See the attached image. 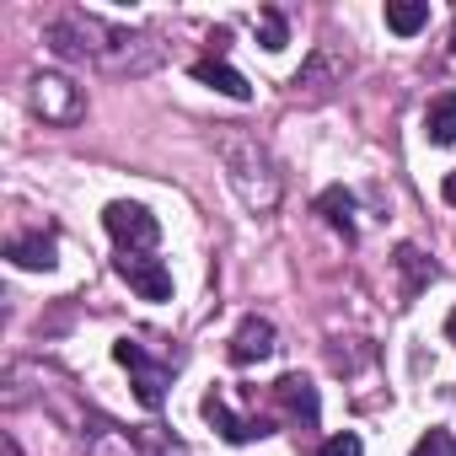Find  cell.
Returning a JSON list of instances; mask_svg holds the SVG:
<instances>
[{"instance_id":"cell-16","label":"cell","mask_w":456,"mask_h":456,"mask_svg":"<svg viewBox=\"0 0 456 456\" xmlns=\"http://www.w3.org/2000/svg\"><path fill=\"white\" fill-rule=\"evenodd\" d=\"M360 451H365V445H360V435H349V429H344V435H328V440L317 445V456H360Z\"/></svg>"},{"instance_id":"cell-10","label":"cell","mask_w":456,"mask_h":456,"mask_svg":"<svg viewBox=\"0 0 456 456\" xmlns=\"http://www.w3.org/2000/svg\"><path fill=\"white\" fill-rule=\"evenodd\" d=\"M424 134L429 145H456V92H440L424 113Z\"/></svg>"},{"instance_id":"cell-5","label":"cell","mask_w":456,"mask_h":456,"mask_svg":"<svg viewBox=\"0 0 456 456\" xmlns=\"http://www.w3.org/2000/svg\"><path fill=\"white\" fill-rule=\"evenodd\" d=\"M204 419L215 424V435H220V440H232V445H248V440H264V435H269V424H264V419H242V413H232L220 392H209V397H204Z\"/></svg>"},{"instance_id":"cell-14","label":"cell","mask_w":456,"mask_h":456,"mask_svg":"<svg viewBox=\"0 0 456 456\" xmlns=\"http://www.w3.org/2000/svg\"><path fill=\"white\" fill-rule=\"evenodd\" d=\"M258 44H264L269 54H280V49L290 44V28H285L280 12H258Z\"/></svg>"},{"instance_id":"cell-2","label":"cell","mask_w":456,"mask_h":456,"mask_svg":"<svg viewBox=\"0 0 456 456\" xmlns=\"http://www.w3.org/2000/svg\"><path fill=\"white\" fill-rule=\"evenodd\" d=\"M118 280L140 296V301H172V269L151 253H118Z\"/></svg>"},{"instance_id":"cell-4","label":"cell","mask_w":456,"mask_h":456,"mask_svg":"<svg viewBox=\"0 0 456 456\" xmlns=\"http://www.w3.org/2000/svg\"><path fill=\"white\" fill-rule=\"evenodd\" d=\"M33 108L54 124H76L81 118V92L65 81V76H38L33 81Z\"/></svg>"},{"instance_id":"cell-3","label":"cell","mask_w":456,"mask_h":456,"mask_svg":"<svg viewBox=\"0 0 456 456\" xmlns=\"http://www.w3.org/2000/svg\"><path fill=\"white\" fill-rule=\"evenodd\" d=\"M113 360L134 376V397H140V408H161V397H167V370H161L156 360H145V349L129 344V338L113 344Z\"/></svg>"},{"instance_id":"cell-6","label":"cell","mask_w":456,"mask_h":456,"mask_svg":"<svg viewBox=\"0 0 456 456\" xmlns=\"http://www.w3.org/2000/svg\"><path fill=\"white\" fill-rule=\"evenodd\" d=\"M274 403L296 419V424H306V429H317V413H322V403H317V387L301 376V370H290V376H280L274 381Z\"/></svg>"},{"instance_id":"cell-9","label":"cell","mask_w":456,"mask_h":456,"mask_svg":"<svg viewBox=\"0 0 456 456\" xmlns=\"http://www.w3.org/2000/svg\"><path fill=\"white\" fill-rule=\"evenodd\" d=\"M6 258H12L17 269H54V264H60V242H54L49 232H33V237H17V242L6 248Z\"/></svg>"},{"instance_id":"cell-8","label":"cell","mask_w":456,"mask_h":456,"mask_svg":"<svg viewBox=\"0 0 456 456\" xmlns=\"http://www.w3.org/2000/svg\"><path fill=\"white\" fill-rule=\"evenodd\" d=\"M193 81H199V86H209V92H220V97H232V102H248V97H253L248 76H242V70H232L225 60H199V65H193Z\"/></svg>"},{"instance_id":"cell-18","label":"cell","mask_w":456,"mask_h":456,"mask_svg":"<svg viewBox=\"0 0 456 456\" xmlns=\"http://www.w3.org/2000/svg\"><path fill=\"white\" fill-rule=\"evenodd\" d=\"M445 338H451V344H456V312H451V317H445Z\"/></svg>"},{"instance_id":"cell-7","label":"cell","mask_w":456,"mask_h":456,"mask_svg":"<svg viewBox=\"0 0 456 456\" xmlns=\"http://www.w3.org/2000/svg\"><path fill=\"white\" fill-rule=\"evenodd\" d=\"M269 354H274V322L269 317H242L237 333H232V360L253 365V360H269Z\"/></svg>"},{"instance_id":"cell-11","label":"cell","mask_w":456,"mask_h":456,"mask_svg":"<svg viewBox=\"0 0 456 456\" xmlns=\"http://www.w3.org/2000/svg\"><path fill=\"white\" fill-rule=\"evenodd\" d=\"M387 28L413 38L419 28H429V0H387Z\"/></svg>"},{"instance_id":"cell-12","label":"cell","mask_w":456,"mask_h":456,"mask_svg":"<svg viewBox=\"0 0 456 456\" xmlns=\"http://www.w3.org/2000/svg\"><path fill=\"white\" fill-rule=\"evenodd\" d=\"M397 269L408 274V285H403V301H413L429 280H435V269H429V258L419 253V248H397Z\"/></svg>"},{"instance_id":"cell-19","label":"cell","mask_w":456,"mask_h":456,"mask_svg":"<svg viewBox=\"0 0 456 456\" xmlns=\"http://www.w3.org/2000/svg\"><path fill=\"white\" fill-rule=\"evenodd\" d=\"M451 54H456V22H451Z\"/></svg>"},{"instance_id":"cell-1","label":"cell","mask_w":456,"mask_h":456,"mask_svg":"<svg viewBox=\"0 0 456 456\" xmlns=\"http://www.w3.org/2000/svg\"><path fill=\"white\" fill-rule=\"evenodd\" d=\"M102 225H108V237L124 248V253H151L161 242V220L145 209V204H129V199H113L102 209Z\"/></svg>"},{"instance_id":"cell-13","label":"cell","mask_w":456,"mask_h":456,"mask_svg":"<svg viewBox=\"0 0 456 456\" xmlns=\"http://www.w3.org/2000/svg\"><path fill=\"white\" fill-rule=\"evenodd\" d=\"M317 209L328 215V225H333V232H344V237H354V199H349L344 188H328V193L317 199Z\"/></svg>"},{"instance_id":"cell-15","label":"cell","mask_w":456,"mask_h":456,"mask_svg":"<svg viewBox=\"0 0 456 456\" xmlns=\"http://www.w3.org/2000/svg\"><path fill=\"white\" fill-rule=\"evenodd\" d=\"M413 456H456V440H451L445 429H429V435H419Z\"/></svg>"},{"instance_id":"cell-17","label":"cell","mask_w":456,"mask_h":456,"mask_svg":"<svg viewBox=\"0 0 456 456\" xmlns=\"http://www.w3.org/2000/svg\"><path fill=\"white\" fill-rule=\"evenodd\" d=\"M440 193H445V204H456V172H445V183H440Z\"/></svg>"}]
</instances>
